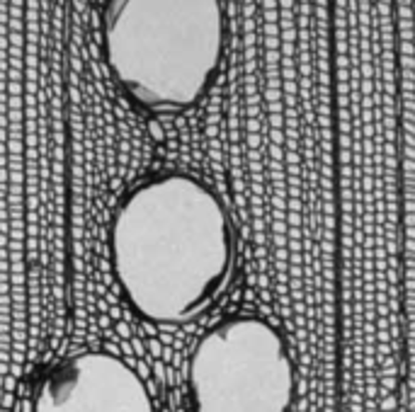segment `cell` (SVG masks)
<instances>
[{
	"mask_svg": "<svg viewBox=\"0 0 415 412\" xmlns=\"http://www.w3.org/2000/svg\"><path fill=\"white\" fill-rule=\"evenodd\" d=\"M105 61L141 110L180 114L199 104L226 64L221 0H107Z\"/></svg>",
	"mask_w": 415,
	"mask_h": 412,
	"instance_id": "2",
	"label": "cell"
},
{
	"mask_svg": "<svg viewBox=\"0 0 415 412\" xmlns=\"http://www.w3.org/2000/svg\"><path fill=\"white\" fill-rule=\"evenodd\" d=\"M32 412H156L144 378L105 349H88L51 366Z\"/></svg>",
	"mask_w": 415,
	"mask_h": 412,
	"instance_id": "4",
	"label": "cell"
},
{
	"mask_svg": "<svg viewBox=\"0 0 415 412\" xmlns=\"http://www.w3.org/2000/svg\"><path fill=\"white\" fill-rule=\"evenodd\" d=\"M236 260L228 208L194 174H153L131 187L112 214L114 279L151 322L187 325L204 316L228 291Z\"/></svg>",
	"mask_w": 415,
	"mask_h": 412,
	"instance_id": "1",
	"label": "cell"
},
{
	"mask_svg": "<svg viewBox=\"0 0 415 412\" xmlns=\"http://www.w3.org/2000/svg\"><path fill=\"white\" fill-rule=\"evenodd\" d=\"M192 412H289L296 366L287 337L260 316H233L199 337L187 362Z\"/></svg>",
	"mask_w": 415,
	"mask_h": 412,
	"instance_id": "3",
	"label": "cell"
}]
</instances>
